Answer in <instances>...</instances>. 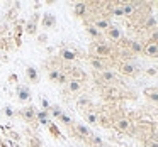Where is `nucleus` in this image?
I'll return each mask as SVG.
<instances>
[{
    "label": "nucleus",
    "mask_w": 158,
    "mask_h": 147,
    "mask_svg": "<svg viewBox=\"0 0 158 147\" xmlns=\"http://www.w3.org/2000/svg\"><path fill=\"white\" fill-rule=\"evenodd\" d=\"M77 106H78L80 110H83V112H85V110L92 108V100H90L87 95H82L78 100H77Z\"/></svg>",
    "instance_id": "412c9836"
},
{
    "label": "nucleus",
    "mask_w": 158,
    "mask_h": 147,
    "mask_svg": "<svg viewBox=\"0 0 158 147\" xmlns=\"http://www.w3.org/2000/svg\"><path fill=\"white\" fill-rule=\"evenodd\" d=\"M66 75H68L72 79H78V81H85V78H87L85 71H83L82 68H77V66H73V68H66Z\"/></svg>",
    "instance_id": "f8f14e48"
},
{
    "label": "nucleus",
    "mask_w": 158,
    "mask_h": 147,
    "mask_svg": "<svg viewBox=\"0 0 158 147\" xmlns=\"http://www.w3.org/2000/svg\"><path fill=\"white\" fill-rule=\"evenodd\" d=\"M109 14L110 15H116V17H123V4H114V5H109Z\"/></svg>",
    "instance_id": "bb28decb"
},
{
    "label": "nucleus",
    "mask_w": 158,
    "mask_h": 147,
    "mask_svg": "<svg viewBox=\"0 0 158 147\" xmlns=\"http://www.w3.org/2000/svg\"><path fill=\"white\" fill-rule=\"evenodd\" d=\"M17 100L21 103H26V102H29V100L32 98V95H31V88L29 86H26V85H17Z\"/></svg>",
    "instance_id": "9d476101"
},
{
    "label": "nucleus",
    "mask_w": 158,
    "mask_h": 147,
    "mask_svg": "<svg viewBox=\"0 0 158 147\" xmlns=\"http://www.w3.org/2000/svg\"><path fill=\"white\" fill-rule=\"evenodd\" d=\"M85 88V81H78V79H68V83L65 85V90L66 93H70V95H75V93H80L82 90Z\"/></svg>",
    "instance_id": "0eeeda50"
},
{
    "label": "nucleus",
    "mask_w": 158,
    "mask_h": 147,
    "mask_svg": "<svg viewBox=\"0 0 158 147\" xmlns=\"http://www.w3.org/2000/svg\"><path fill=\"white\" fill-rule=\"evenodd\" d=\"M90 49H92L94 56H95V58H100V59H104V58H107V56L112 54V46L107 44V42H99V41H95V42H92Z\"/></svg>",
    "instance_id": "f257e3e1"
},
{
    "label": "nucleus",
    "mask_w": 158,
    "mask_h": 147,
    "mask_svg": "<svg viewBox=\"0 0 158 147\" xmlns=\"http://www.w3.org/2000/svg\"><path fill=\"white\" fill-rule=\"evenodd\" d=\"M112 125L123 133H129L131 130H133V122H131L127 117H117V118H114Z\"/></svg>",
    "instance_id": "7ed1b4c3"
},
{
    "label": "nucleus",
    "mask_w": 158,
    "mask_h": 147,
    "mask_svg": "<svg viewBox=\"0 0 158 147\" xmlns=\"http://www.w3.org/2000/svg\"><path fill=\"white\" fill-rule=\"evenodd\" d=\"M158 25V21L155 15H144V21H143V29H155Z\"/></svg>",
    "instance_id": "393cba45"
},
{
    "label": "nucleus",
    "mask_w": 158,
    "mask_h": 147,
    "mask_svg": "<svg viewBox=\"0 0 158 147\" xmlns=\"http://www.w3.org/2000/svg\"><path fill=\"white\" fill-rule=\"evenodd\" d=\"M117 69H119V73L124 76H136L138 73H139V68L131 61H121L119 66H117Z\"/></svg>",
    "instance_id": "423d86ee"
},
{
    "label": "nucleus",
    "mask_w": 158,
    "mask_h": 147,
    "mask_svg": "<svg viewBox=\"0 0 158 147\" xmlns=\"http://www.w3.org/2000/svg\"><path fill=\"white\" fill-rule=\"evenodd\" d=\"M38 19H39V14H34L24 24V32L27 36H36V34H38Z\"/></svg>",
    "instance_id": "6e6552de"
},
{
    "label": "nucleus",
    "mask_w": 158,
    "mask_h": 147,
    "mask_svg": "<svg viewBox=\"0 0 158 147\" xmlns=\"http://www.w3.org/2000/svg\"><path fill=\"white\" fill-rule=\"evenodd\" d=\"M99 125H102L104 129H107V127L112 125V120H110L107 115H100L99 113Z\"/></svg>",
    "instance_id": "7c9ffc66"
},
{
    "label": "nucleus",
    "mask_w": 158,
    "mask_h": 147,
    "mask_svg": "<svg viewBox=\"0 0 158 147\" xmlns=\"http://www.w3.org/2000/svg\"><path fill=\"white\" fill-rule=\"evenodd\" d=\"M97 79H99L102 85H107V86H114L117 81H119V78H117V75L112 71V69H106V71L99 73V76H97Z\"/></svg>",
    "instance_id": "20e7f679"
},
{
    "label": "nucleus",
    "mask_w": 158,
    "mask_h": 147,
    "mask_svg": "<svg viewBox=\"0 0 158 147\" xmlns=\"http://www.w3.org/2000/svg\"><path fill=\"white\" fill-rule=\"evenodd\" d=\"M138 12V4H133V2H123V14L124 17H133Z\"/></svg>",
    "instance_id": "a211bd4d"
},
{
    "label": "nucleus",
    "mask_w": 158,
    "mask_h": 147,
    "mask_svg": "<svg viewBox=\"0 0 158 147\" xmlns=\"http://www.w3.org/2000/svg\"><path fill=\"white\" fill-rule=\"evenodd\" d=\"M48 112H49V117H53V118H60V117H61V113L65 112V110H63L60 105H51L48 108Z\"/></svg>",
    "instance_id": "cd10ccee"
},
{
    "label": "nucleus",
    "mask_w": 158,
    "mask_h": 147,
    "mask_svg": "<svg viewBox=\"0 0 158 147\" xmlns=\"http://www.w3.org/2000/svg\"><path fill=\"white\" fill-rule=\"evenodd\" d=\"M29 147H43V140L38 135H31L29 137Z\"/></svg>",
    "instance_id": "473e14b6"
},
{
    "label": "nucleus",
    "mask_w": 158,
    "mask_h": 147,
    "mask_svg": "<svg viewBox=\"0 0 158 147\" xmlns=\"http://www.w3.org/2000/svg\"><path fill=\"white\" fill-rule=\"evenodd\" d=\"M36 122H39L41 125H46L48 127L49 123V112L48 110H38V115H36Z\"/></svg>",
    "instance_id": "4be33fe9"
},
{
    "label": "nucleus",
    "mask_w": 158,
    "mask_h": 147,
    "mask_svg": "<svg viewBox=\"0 0 158 147\" xmlns=\"http://www.w3.org/2000/svg\"><path fill=\"white\" fill-rule=\"evenodd\" d=\"M38 42L39 44H46V42H48V34H46V32L38 34Z\"/></svg>",
    "instance_id": "4c0bfd02"
},
{
    "label": "nucleus",
    "mask_w": 158,
    "mask_h": 147,
    "mask_svg": "<svg viewBox=\"0 0 158 147\" xmlns=\"http://www.w3.org/2000/svg\"><path fill=\"white\" fill-rule=\"evenodd\" d=\"M48 130H49V133H51L55 139H61V132L58 130L56 123H49V125H48Z\"/></svg>",
    "instance_id": "2f4dec72"
},
{
    "label": "nucleus",
    "mask_w": 158,
    "mask_h": 147,
    "mask_svg": "<svg viewBox=\"0 0 158 147\" xmlns=\"http://www.w3.org/2000/svg\"><path fill=\"white\" fill-rule=\"evenodd\" d=\"M60 58H61L63 61H66V63H72V61L77 59V52L72 51L70 48H61L60 49Z\"/></svg>",
    "instance_id": "6ab92c4d"
},
{
    "label": "nucleus",
    "mask_w": 158,
    "mask_h": 147,
    "mask_svg": "<svg viewBox=\"0 0 158 147\" xmlns=\"http://www.w3.org/2000/svg\"><path fill=\"white\" fill-rule=\"evenodd\" d=\"M4 112H5V115H7V117H14V115H15V112L10 108V106H5Z\"/></svg>",
    "instance_id": "ea45409f"
},
{
    "label": "nucleus",
    "mask_w": 158,
    "mask_h": 147,
    "mask_svg": "<svg viewBox=\"0 0 158 147\" xmlns=\"http://www.w3.org/2000/svg\"><path fill=\"white\" fill-rule=\"evenodd\" d=\"M156 58H158V56H156Z\"/></svg>",
    "instance_id": "a18cd8bd"
},
{
    "label": "nucleus",
    "mask_w": 158,
    "mask_h": 147,
    "mask_svg": "<svg viewBox=\"0 0 158 147\" xmlns=\"http://www.w3.org/2000/svg\"><path fill=\"white\" fill-rule=\"evenodd\" d=\"M102 95L106 96V98H109V100H119V98H123V91H121L117 86H107V88L102 91Z\"/></svg>",
    "instance_id": "4468645a"
},
{
    "label": "nucleus",
    "mask_w": 158,
    "mask_h": 147,
    "mask_svg": "<svg viewBox=\"0 0 158 147\" xmlns=\"http://www.w3.org/2000/svg\"><path fill=\"white\" fill-rule=\"evenodd\" d=\"M83 118H85L87 123L97 125V123H99V113H97L94 108H89V110H85V112H83Z\"/></svg>",
    "instance_id": "f3484780"
},
{
    "label": "nucleus",
    "mask_w": 158,
    "mask_h": 147,
    "mask_svg": "<svg viewBox=\"0 0 158 147\" xmlns=\"http://www.w3.org/2000/svg\"><path fill=\"white\" fill-rule=\"evenodd\" d=\"M144 147H158V137H150L144 142Z\"/></svg>",
    "instance_id": "e433bc0d"
},
{
    "label": "nucleus",
    "mask_w": 158,
    "mask_h": 147,
    "mask_svg": "<svg viewBox=\"0 0 158 147\" xmlns=\"http://www.w3.org/2000/svg\"><path fill=\"white\" fill-rule=\"evenodd\" d=\"M89 63H90V66H92L95 71H99V73H102V71H106V69H107V66H106V63H104V59L95 58V56H90V58H89Z\"/></svg>",
    "instance_id": "dca6fc26"
},
{
    "label": "nucleus",
    "mask_w": 158,
    "mask_h": 147,
    "mask_svg": "<svg viewBox=\"0 0 158 147\" xmlns=\"http://www.w3.org/2000/svg\"><path fill=\"white\" fill-rule=\"evenodd\" d=\"M41 25H43L44 29H55V27H56V17L51 14V12H46V14L43 15Z\"/></svg>",
    "instance_id": "2eb2a0df"
},
{
    "label": "nucleus",
    "mask_w": 158,
    "mask_h": 147,
    "mask_svg": "<svg viewBox=\"0 0 158 147\" xmlns=\"http://www.w3.org/2000/svg\"><path fill=\"white\" fill-rule=\"evenodd\" d=\"M106 36H107L109 41H121V39L124 37L123 29H121L119 25H110V27L106 31Z\"/></svg>",
    "instance_id": "9b49d317"
},
{
    "label": "nucleus",
    "mask_w": 158,
    "mask_h": 147,
    "mask_svg": "<svg viewBox=\"0 0 158 147\" xmlns=\"http://www.w3.org/2000/svg\"><path fill=\"white\" fill-rule=\"evenodd\" d=\"M87 10H89V5L85 4V2H78V4L73 5V15L75 17H85L87 15Z\"/></svg>",
    "instance_id": "aec40b11"
},
{
    "label": "nucleus",
    "mask_w": 158,
    "mask_h": 147,
    "mask_svg": "<svg viewBox=\"0 0 158 147\" xmlns=\"http://www.w3.org/2000/svg\"><path fill=\"white\" fill-rule=\"evenodd\" d=\"M22 120H26L27 123H34L36 122V115H38V108L34 105H29V106H24V108L19 110L17 113Z\"/></svg>",
    "instance_id": "39448f33"
},
{
    "label": "nucleus",
    "mask_w": 158,
    "mask_h": 147,
    "mask_svg": "<svg viewBox=\"0 0 158 147\" xmlns=\"http://www.w3.org/2000/svg\"><path fill=\"white\" fill-rule=\"evenodd\" d=\"M72 132L77 139H83V140H89L92 137V130L85 125V123H73L72 127Z\"/></svg>",
    "instance_id": "f03ea898"
},
{
    "label": "nucleus",
    "mask_w": 158,
    "mask_h": 147,
    "mask_svg": "<svg viewBox=\"0 0 158 147\" xmlns=\"http://www.w3.org/2000/svg\"><path fill=\"white\" fill-rule=\"evenodd\" d=\"M143 54L148 56V58H156L158 56V44L156 42H151V41L144 42L143 44Z\"/></svg>",
    "instance_id": "ddd939ff"
},
{
    "label": "nucleus",
    "mask_w": 158,
    "mask_h": 147,
    "mask_svg": "<svg viewBox=\"0 0 158 147\" xmlns=\"http://www.w3.org/2000/svg\"><path fill=\"white\" fill-rule=\"evenodd\" d=\"M87 142H89L90 145H104V140L100 139L99 135H92L89 140H87Z\"/></svg>",
    "instance_id": "f704fd0d"
},
{
    "label": "nucleus",
    "mask_w": 158,
    "mask_h": 147,
    "mask_svg": "<svg viewBox=\"0 0 158 147\" xmlns=\"http://www.w3.org/2000/svg\"><path fill=\"white\" fill-rule=\"evenodd\" d=\"M87 32H89V36H90L92 39H95V41H99V39L102 37V32H99L92 24H89V22H87Z\"/></svg>",
    "instance_id": "c85d7f7f"
},
{
    "label": "nucleus",
    "mask_w": 158,
    "mask_h": 147,
    "mask_svg": "<svg viewBox=\"0 0 158 147\" xmlns=\"http://www.w3.org/2000/svg\"><path fill=\"white\" fill-rule=\"evenodd\" d=\"M68 79H70V76L66 75V71H61V73H60V76H58V81H56V83H60V85L65 86L66 83H68Z\"/></svg>",
    "instance_id": "c9c22d12"
},
{
    "label": "nucleus",
    "mask_w": 158,
    "mask_h": 147,
    "mask_svg": "<svg viewBox=\"0 0 158 147\" xmlns=\"http://www.w3.org/2000/svg\"><path fill=\"white\" fill-rule=\"evenodd\" d=\"M155 7H156V9H158V2H156V4H155Z\"/></svg>",
    "instance_id": "c03bdc74"
},
{
    "label": "nucleus",
    "mask_w": 158,
    "mask_h": 147,
    "mask_svg": "<svg viewBox=\"0 0 158 147\" xmlns=\"http://www.w3.org/2000/svg\"><path fill=\"white\" fill-rule=\"evenodd\" d=\"M9 81L15 85V83H17V75H10V76H9Z\"/></svg>",
    "instance_id": "79ce46f5"
},
{
    "label": "nucleus",
    "mask_w": 158,
    "mask_h": 147,
    "mask_svg": "<svg viewBox=\"0 0 158 147\" xmlns=\"http://www.w3.org/2000/svg\"><path fill=\"white\" fill-rule=\"evenodd\" d=\"M92 147H106V145H92Z\"/></svg>",
    "instance_id": "37998d69"
},
{
    "label": "nucleus",
    "mask_w": 158,
    "mask_h": 147,
    "mask_svg": "<svg viewBox=\"0 0 158 147\" xmlns=\"http://www.w3.org/2000/svg\"><path fill=\"white\" fill-rule=\"evenodd\" d=\"M41 105H43V108H44V110H48L49 106H51V105H49V103H48V100H44V98L41 100Z\"/></svg>",
    "instance_id": "a19ab883"
},
{
    "label": "nucleus",
    "mask_w": 158,
    "mask_h": 147,
    "mask_svg": "<svg viewBox=\"0 0 158 147\" xmlns=\"http://www.w3.org/2000/svg\"><path fill=\"white\" fill-rule=\"evenodd\" d=\"M146 75L148 76H156L158 75V68H148L146 69Z\"/></svg>",
    "instance_id": "58836bf2"
},
{
    "label": "nucleus",
    "mask_w": 158,
    "mask_h": 147,
    "mask_svg": "<svg viewBox=\"0 0 158 147\" xmlns=\"http://www.w3.org/2000/svg\"><path fill=\"white\" fill-rule=\"evenodd\" d=\"M92 25H94V27H95L99 32H106L107 29H109L110 25H112V24H110L109 17H104V15H99V17H95V19L92 21Z\"/></svg>",
    "instance_id": "1a4fd4ad"
},
{
    "label": "nucleus",
    "mask_w": 158,
    "mask_h": 147,
    "mask_svg": "<svg viewBox=\"0 0 158 147\" xmlns=\"http://www.w3.org/2000/svg\"><path fill=\"white\" fill-rule=\"evenodd\" d=\"M26 76H27V79L31 83H38L39 81V75H38L36 66H27V68H26Z\"/></svg>",
    "instance_id": "5701e85b"
},
{
    "label": "nucleus",
    "mask_w": 158,
    "mask_h": 147,
    "mask_svg": "<svg viewBox=\"0 0 158 147\" xmlns=\"http://www.w3.org/2000/svg\"><path fill=\"white\" fill-rule=\"evenodd\" d=\"M60 73H61V69L56 68V66H55V68H49V69H48V78H49V81H53V83L58 81Z\"/></svg>",
    "instance_id": "c756f323"
},
{
    "label": "nucleus",
    "mask_w": 158,
    "mask_h": 147,
    "mask_svg": "<svg viewBox=\"0 0 158 147\" xmlns=\"http://www.w3.org/2000/svg\"><path fill=\"white\" fill-rule=\"evenodd\" d=\"M58 120H61V123H65L66 127H70V129L73 127V120H72V117H70V115H66L65 112L61 113V117H60Z\"/></svg>",
    "instance_id": "72a5a7b5"
},
{
    "label": "nucleus",
    "mask_w": 158,
    "mask_h": 147,
    "mask_svg": "<svg viewBox=\"0 0 158 147\" xmlns=\"http://www.w3.org/2000/svg\"><path fill=\"white\" fill-rule=\"evenodd\" d=\"M127 48H129V51L133 52V54H139V52H143V44H141L139 41H126Z\"/></svg>",
    "instance_id": "b1692460"
},
{
    "label": "nucleus",
    "mask_w": 158,
    "mask_h": 147,
    "mask_svg": "<svg viewBox=\"0 0 158 147\" xmlns=\"http://www.w3.org/2000/svg\"><path fill=\"white\" fill-rule=\"evenodd\" d=\"M144 96H146L150 102L158 103V88H146L144 90Z\"/></svg>",
    "instance_id": "a878e982"
}]
</instances>
